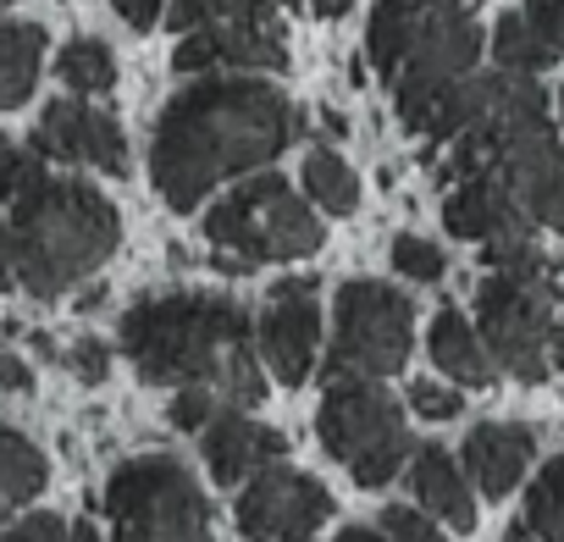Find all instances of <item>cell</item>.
I'll return each instance as SVG.
<instances>
[{
	"instance_id": "obj_33",
	"label": "cell",
	"mask_w": 564,
	"mask_h": 542,
	"mask_svg": "<svg viewBox=\"0 0 564 542\" xmlns=\"http://www.w3.org/2000/svg\"><path fill=\"white\" fill-rule=\"evenodd\" d=\"M0 542H73V525L62 520V514H23L7 536H0Z\"/></svg>"
},
{
	"instance_id": "obj_17",
	"label": "cell",
	"mask_w": 564,
	"mask_h": 542,
	"mask_svg": "<svg viewBox=\"0 0 564 542\" xmlns=\"http://www.w3.org/2000/svg\"><path fill=\"white\" fill-rule=\"evenodd\" d=\"M531 454H536V437L525 426H514V421H481V426L465 432V470L476 476V487L487 498L514 492L525 465H531Z\"/></svg>"
},
{
	"instance_id": "obj_28",
	"label": "cell",
	"mask_w": 564,
	"mask_h": 542,
	"mask_svg": "<svg viewBox=\"0 0 564 542\" xmlns=\"http://www.w3.org/2000/svg\"><path fill=\"white\" fill-rule=\"evenodd\" d=\"M221 410H232L216 388H172V426L183 432H205Z\"/></svg>"
},
{
	"instance_id": "obj_40",
	"label": "cell",
	"mask_w": 564,
	"mask_h": 542,
	"mask_svg": "<svg viewBox=\"0 0 564 542\" xmlns=\"http://www.w3.org/2000/svg\"><path fill=\"white\" fill-rule=\"evenodd\" d=\"M558 117H564V95H558Z\"/></svg>"
},
{
	"instance_id": "obj_8",
	"label": "cell",
	"mask_w": 564,
	"mask_h": 542,
	"mask_svg": "<svg viewBox=\"0 0 564 542\" xmlns=\"http://www.w3.org/2000/svg\"><path fill=\"white\" fill-rule=\"evenodd\" d=\"M316 437H322V448L360 487H388L404 470V459L415 454L410 426H404V410L371 377H338V382H327V399L316 410Z\"/></svg>"
},
{
	"instance_id": "obj_12",
	"label": "cell",
	"mask_w": 564,
	"mask_h": 542,
	"mask_svg": "<svg viewBox=\"0 0 564 542\" xmlns=\"http://www.w3.org/2000/svg\"><path fill=\"white\" fill-rule=\"evenodd\" d=\"M177 73H282L289 67V34L276 7L232 23H210L177 40Z\"/></svg>"
},
{
	"instance_id": "obj_13",
	"label": "cell",
	"mask_w": 564,
	"mask_h": 542,
	"mask_svg": "<svg viewBox=\"0 0 564 542\" xmlns=\"http://www.w3.org/2000/svg\"><path fill=\"white\" fill-rule=\"evenodd\" d=\"M316 278H289L276 283L265 316L254 322L260 338V366H271V377L282 388H300L316 371V349H322V311H316Z\"/></svg>"
},
{
	"instance_id": "obj_1",
	"label": "cell",
	"mask_w": 564,
	"mask_h": 542,
	"mask_svg": "<svg viewBox=\"0 0 564 542\" xmlns=\"http://www.w3.org/2000/svg\"><path fill=\"white\" fill-rule=\"evenodd\" d=\"M305 117L254 73H205L177 89L150 139V183L172 210H199L227 177H249L300 139Z\"/></svg>"
},
{
	"instance_id": "obj_10",
	"label": "cell",
	"mask_w": 564,
	"mask_h": 542,
	"mask_svg": "<svg viewBox=\"0 0 564 542\" xmlns=\"http://www.w3.org/2000/svg\"><path fill=\"white\" fill-rule=\"evenodd\" d=\"M333 492L311 476V470H294V465H265L254 470L243 487H238V503H232V520L243 536L254 542H305L316 536L327 520H333Z\"/></svg>"
},
{
	"instance_id": "obj_16",
	"label": "cell",
	"mask_w": 564,
	"mask_h": 542,
	"mask_svg": "<svg viewBox=\"0 0 564 542\" xmlns=\"http://www.w3.org/2000/svg\"><path fill=\"white\" fill-rule=\"evenodd\" d=\"M199 454H205V470L216 487H243L254 470H265L289 454V437L254 415H243V410H221L199 432Z\"/></svg>"
},
{
	"instance_id": "obj_2",
	"label": "cell",
	"mask_w": 564,
	"mask_h": 542,
	"mask_svg": "<svg viewBox=\"0 0 564 542\" xmlns=\"http://www.w3.org/2000/svg\"><path fill=\"white\" fill-rule=\"evenodd\" d=\"M122 243L117 205L0 133V294L62 300Z\"/></svg>"
},
{
	"instance_id": "obj_34",
	"label": "cell",
	"mask_w": 564,
	"mask_h": 542,
	"mask_svg": "<svg viewBox=\"0 0 564 542\" xmlns=\"http://www.w3.org/2000/svg\"><path fill=\"white\" fill-rule=\"evenodd\" d=\"M111 7H117V18H122L128 29L150 34V29L161 23V7H166V0H111Z\"/></svg>"
},
{
	"instance_id": "obj_14",
	"label": "cell",
	"mask_w": 564,
	"mask_h": 542,
	"mask_svg": "<svg viewBox=\"0 0 564 542\" xmlns=\"http://www.w3.org/2000/svg\"><path fill=\"white\" fill-rule=\"evenodd\" d=\"M29 144L45 161H62V166H89V172H106V177L128 172L122 122L111 111H100V106H84V100H51L45 117L34 122Z\"/></svg>"
},
{
	"instance_id": "obj_15",
	"label": "cell",
	"mask_w": 564,
	"mask_h": 542,
	"mask_svg": "<svg viewBox=\"0 0 564 542\" xmlns=\"http://www.w3.org/2000/svg\"><path fill=\"white\" fill-rule=\"evenodd\" d=\"M487 172L509 188V199L525 210L531 227L564 232V144L553 139V128L509 139Z\"/></svg>"
},
{
	"instance_id": "obj_25",
	"label": "cell",
	"mask_w": 564,
	"mask_h": 542,
	"mask_svg": "<svg viewBox=\"0 0 564 542\" xmlns=\"http://www.w3.org/2000/svg\"><path fill=\"white\" fill-rule=\"evenodd\" d=\"M525 525L536 542H564V454L542 465V476L525 492Z\"/></svg>"
},
{
	"instance_id": "obj_31",
	"label": "cell",
	"mask_w": 564,
	"mask_h": 542,
	"mask_svg": "<svg viewBox=\"0 0 564 542\" xmlns=\"http://www.w3.org/2000/svg\"><path fill=\"white\" fill-rule=\"evenodd\" d=\"M525 23L553 56H564V0H525Z\"/></svg>"
},
{
	"instance_id": "obj_3",
	"label": "cell",
	"mask_w": 564,
	"mask_h": 542,
	"mask_svg": "<svg viewBox=\"0 0 564 542\" xmlns=\"http://www.w3.org/2000/svg\"><path fill=\"white\" fill-rule=\"evenodd\" d=\"M117 344L150 388H216L232 410L265 399L254 322L221 294H150L122 316Z\"/></svg>"
},
{
	"instance_id": "obj_29",
	"label": "cell",
	"mask_w": 564,
	"mask_h": 542,
	"mask_svg": "<svg viewBox=\"0 0 564 542\" xmlns=\"http://www.w3.org/2000/svg\"><path fill=\"white\" fill-rule=\"evenodd\" d=\"M410 410H415L421 421H454V415L465 410V399H459V388H448V382L415 377V382H410Z\"/></svg>"
},
{
	"instance_id": "obj_7",
	"label": "cell",
	"mask_w": 564,
	"mask_h": 542,
	"mask_svg": "<svg viewBox=\"0 0 564 542\" xmlns=\"http://www.w3.org/2000/svg\"><path fill=\"white\" fill-rule=\"evenodd\" d=\"M111 542H216L210 498L177 454H133L106 481Z\"/></svg>"
},
{
	"instance_id": "obj_18",
	"label": "cell",
	"mask_w": 564,
	"mask_h": 542,
	"mask_svg": "<svg viewBox=\"0 0 564 542\" xmlns=\"http://www.w3.org/2000/svg\"><path fill=\"white\" fill-rule=\"evenodd\" d=\"M410 492L421 498V509L432 514V520H443L448 531H476V492H470V481H465V470L454 465V454L448 448H415L410 454Z\"/></svg>"
},
{
	"instance_id": "obj_20",
	"label": "cell",
	"mask_w": 564,
	"mask_h": 542,
	"mask_svg": "<svg viewBox=\"0 0 564 542\" xmlns=\"http://www.w3.org/2000/svg\"><path fill=\"white\" fill-rule=\"evenodd\" d=\"M40 67H45V29L0 12V111H12L34 95Z\"/></svg>"
},
{
	"instance_id": "obj_11",
	"label": "cell",
	"mask_w": 564,
	"mask_h": 542,
	"mask_svg": "<svg viewBox=\"0 0 564 542\" xmlns=\"http://www.w3.org/2000/svg\"><path fill=\"white\" fill-rule=\"evenodd\" d=\"M443 227H448L454 238L476 243L487 265H509V260L542 254V249L531 243V221H525V210L509 199V188H503L492 172L459 177V188L443 199Z\"/></svg>"
},
{
	"instance_id": "obj_30",
	"label": "cell",
	"mask_w": 564,
	"mask_h": 542,
	"mask_svg": "<svg viewBox=\"0 0 564 542\" xmlns=\"http://www.w3.org/2000/svg\"><path fill=\"white\" fill-rule=\"evenodd\" d=\"M382 531H388L393 542H448L443 525H437L426 509H410V503H388V509H382Z\"/></svg>"
},
{
	"instance_id": "obj_42",
	"label": "cell",
	"mask_w": 564,
	"mask_h": 542,
	"mask_svg": "<svg viewBox=\"0 0 564 542\" xmlns=\"http://www.w3.org/2000/svg\"><path fill=\"white\" fill-rule=\"evenodd\" d=\"M459 7H476V0H459Z\"/></svg>"
},
{
	"instance_id": "obj_35",
	"label": "cell",
	"mask_w": 564,
	"mask_h": 542,
	"mask_svg": "<svg viewBox=\"0 0 564 542\" xmlns=\"http://www.w3.org/2000/svg\"><path fill=\"white\" fill-rule=\"evenodd\" d=\"M0 388L7 393H34V371L18 355H0Z\"/></svg>"
},
{
	"instance_id": "obj_41",
	"label": "cell",
	"mask_w": 564,
	"mask_h": 542,
	"mask_svg": "<svg viewBox=\"0 0 564 542\" xmlns=\"http://www.w3.org/2000/svg\"><path fill=\"white\" fill-rule=\"evenodd\" d=\"M276 7H294V0H276Z\"/></svg>"
},
{
	"instance_id": "obj_6",
	"label": "cell",
	"mask_w": 564,
	"mask_h": 542,
	"mask_svg": "<svg viewBox=\"0 0 564 542\" xmlns=\"http://www.w3.org/2000/svg\"><path fill=\"white\" fill-rule=\"evenodd\" d=\"M205 243L221 249L232 265H289L322 249V216L316 205L276 172H249L238 188L210 199L199 221Z\"/></svg>"
},
{
	"instance_id": "obj_22",
	"label": "cell",
	"mask_w": 564,
	"mask_h": 542,
	"mask_svg": "<svg viewBox=\"0 0 564 542\" xmlns=\"http://www.w3.org/2000/svg\"><path fill=\"white\" fill-rule=\"evenodd\" d=\"M305 199L322 205L327 216H355L360 205V177L338 150H311L305 155Z\"/></svg>"
},
{
	"instance_id": "obj_32",
	"label": "cell",
	"mask_w": 564,
	"mask_h": 542,
	"mask_svg": "<svg viewBox=\"0 0 564 542\" xmlns=\"http://www.w3.org/2000/svg\"><path fill=\"white\" fill-rule=\"evenodd\" d=\"M67 366H73L78 382H106V377H111V344H100V338H78V344L67 349Z\"/></svg>"
},
{
	"instance_id": "obj_26",
	"label": "cell",
	"mask_w": 564,
	"mask_h": 542,
	"mask_svg": "<svg viewBox=\"0 0 564 542\" xmlns=\"http://www.w3.org/2000/svg\"><path fill=\"white\" fill-rule=\"evenodd\" d=\"M265 7H276V0H172V7H166V29L172 34H194V29H210V23L254 18Z\"/></svg>"
},
{
	"instance_id": "obj_39",
	"label": "cell",
	"mask_w": 564,
	"mask_h": 542,
	"mask_svg": "<svg viewBox=\"0 0 564 542\" xmlns=\"http://www.w3.org/2000/svg\"><path fill=\"white\" fill-rule=\"evenodd\" d=\"M503 542H536V531H531V525H525V520H514V525H509V536H503Z\"/></svg>"
},
{
	"instance_id": "obj_23",
	"label": "cell",
	"mask_w": 564,
	"mask_h": 542,
	"mask_svg": "<svg viewBox=\"0 0 564 542\" xmlns=\"http://www.w3.org/2000/svg\"><path fill=\"white\" fill-rule=\"evenodd\" d=\"M56 73H62V84L73 95H106V89H117V56H111L106 40H73V45H62Z\"/></svg>"
},
{
	"instance_id": "obj_37",
	"label": "cell",
	"mask_w": 564,
	"mask_h": 542,
	"mask_svg": "<svg viewBox=\"0 0 564 542\" xmlns=\"http://www.w3.org/2000/svg\"><path fill=\"white\" fill-rule=\"evenodd\" d=\"M349 7H355V0H311V12H316V18H344Z\"/></svg>"
},
{
	"instance_id": "obj_19",
	"label": "cell",
	"mask_w": 564,
	"mask_h": 542,
	"mask_svg": "<svg viewBox=\"0 0 564 542\" xmlns=\"http://www.w3.org/2000/svg\"><path fill=\"white\" fill-rule=\"evenodd\" d=\"M426 355H432V366L448 377V382H459V388H487L492 377H498V360H492V349L481 344V333L448 305V311H437L432 316V333H426Z\"/></svg>"
},
{
	"instance_id": "obj_24",
	"label": "cell",
	"mask_w": 564,
	"mask_h": 542,
	"mask_svg": "<svg viewBox=\"0 0 564 542\" xmlns=\"http://www.w3.org/2000/svg\"><path fill=\"white\" fill-rule=\"evenodd\" d=\"M492 56H498V67L503 73H542V67H553L558 56L531 34V23H525V12H509V18H498V29H492Z\"/></svg>"
},
{
	"instance_id": "obj_4",
	"label": "cell",
	"mask_w": 564,
	"mask_h": 542,
	"mask_svg": "<svg viewBox=\"0 0 564 542\" xmlns=\"http://www.w3.org/2000/svg\"><path fill=\"white\" fill-rule=\"evenodd\" d=\"M371 67L393 84V106L410 133H421L426 111L476 73L481 29L459 0H377L366 29Z\"/></svg>"
},
{
	"instance_id": "obj_21",
	"label": "cell",
	"mask_w": 564,
	"mask_h": 542,
	"mask_svg": "<svg viewBox=\"0 0 564 542\" xmlns=\"http://www.w3.org/2000/svg\"><path fill=\"white\" fill-rule=\"evenodd\" d=\"M45 481H51V465H45L40 443L12 432V426H0V525H7L29 498H40Z\"/></svg>"
},
{
	"instance_id": "obj_36",
	"label": "cell",
	"mask_w": 564,
	"mask_h": 542,
	"mask_svg": "<svg viewBox=\"0 0 564 542\" xmlns=\"http://www.w3.org/2000/svg\"><path fill=\"white\" fill-rule=\"evenodd\" d=\"M333 542H393V536H388L382 525H377V531H371V525H344Z\"/></svg>"
},
{
	"instance_id": "obj_38",
	"label": "cell",
	"mask_w": 564,
	"mask_h": 542,
	"mask_svg": "<svg viewBox=\"0 0 564 542\" xmlns=\"http://www.w3.org/2000/svg\"><path fill=\"white\" fill-rule=\"evenodd\" d=\"M73 542H106V536H100L95 520H78V525H73Z\"/></svg>"
},
{
	"instance_id": "obj_5",
	"label": "cell",
	"mask_w": 564,
	"mask_h": 542,
	"mask_svg": "<svg viewBox=\"0 0 564 542\" xmlns=\"http://www.w3.org/2000/svg\"><path fill=\"white\" fill-rule=\"evenodd\" d=\"M476 333L520 382H547L564 366V289L542 254L487 265L476 283Z\"/></svg>"
},
{
	"instance_id": "obj_27",
	"label": "cell",
	"mask_w": 564,
	"mask_h": 542,
	"mask_svg": "<svg viewBox=\"0 0 564 542\" xmlns=\"http://www.w3.org/2000/svg\"><path fill=\"white\" fill-rule=\"evenodd\" d=\"M393 271L410 283H437L443 278V249L421 232H399L393 238Z\"/></svg>"
},
{
	"instance_id": "obj_9",
	"label": "cell",
	"mask_w": 564,
	"mask_h": 542,
	"mask_svg": "<svg viewBox=\"0 0 564 542\" xmlns=\"http://www.w3.org/2000/svg\"><path fill=\"white\" fill-rule=\"evenodd\" d=\"M415 344V305L377 283V278H349L333 294V349H327V382L338 377H371L388 382L404 371Z\"/></svg>"
}]
</instances>
